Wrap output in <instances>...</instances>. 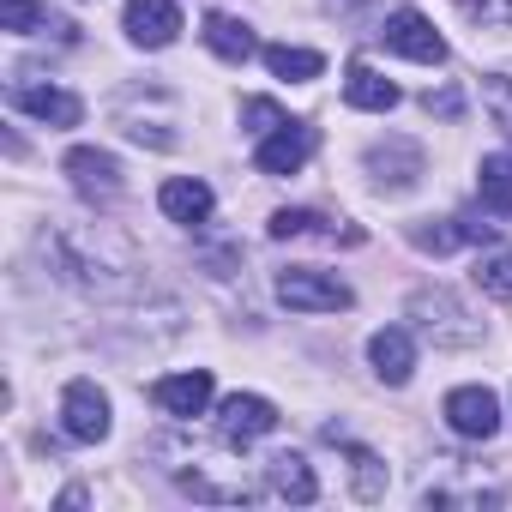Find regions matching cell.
<instances>
[{
    "label": "cell",
    "instance_id": "cell-1",
    "mask_svg": "<svg viewBox=\"0 0 512 512\" xmlns=\"http://www.w3.org/2000/svg\"><path fill=\"white\" fill-rule=\"evenodd\" d=\"M278 302L296 308V314H338V308H350L356 296H350V284L332 278V272L290 266V272H278Z\"/></svg>",
    "mask_w": 512,
    "mask_h": 512
},
{
    "label": "cell",
    "instance_id": "cell-2",
    "mask_svg": "<svg viewBox=\"0 0 512 512\" xmlns=\"http://www.w3.org/2000/svg\"><path fill=\"white\" fill-rule=\"evenodd\" d=\"M272 428H278V404L260 398V392H235V398H223V410H217V434H223L229 452H247L253 440H266Z\"/></svg>",
    "mask_w": 512,
    "mask_h": 512
},
{
    "label": "cell",
    "instance_id": "cell-3",
    "mask_svg": "<svg viewBox=\"0 0 512 512\" xmlns=\"http://www.w3.org/2000/svg\"><path fill=\"white\" fill-rule=\"evenodd\" d=\"M61 428L67 440H85V446L109 440V398L97 392V380H73L61 392Z\"/></svg>",
    "mask_w": 512,
    "mask_h": 512
},
{
    "label": "cell",
    "instance_id": "cell-4",
    "mask_svg": "<svg viewBox=\"0 0 512 512\" xmlns=\"http://www.w3.org/2000/svg\"><path fill=\"white\" fill-rule=\"evenodd\" d=\"M380 43H386L392 55H404V61H422V67H440V61H446V37H440L422 13H392V19L380 25Z\"/></svg>",
    "mask_w": 512,
    "mask_h": 512
},
{
    "label": "cell",
    "instance_id": "cell-5",
    "mask_svg": "<svg viewBox=\"0 0 512 512\" xmlns=\"http://www.w3.org/2000/svg\"><path fill=\"white\" fill-rule=\"evenodd\" d=\"M446 422L464 440H494L500 434V398L488 386H458V392H446Z\"/></svg>",
    "mask_w": 512,
    "mask_h": 512
},
{
    "label": "cell",
    "instance_id": "cell-6",
    "mask_svg": "<svg viewBox=\"0 0 512 512\" xmlns=\"http://www.w3.org/2000/svg\"><path fill=\"white\" fill-rule=\"evenodd\" d=\"M410 314L422 320V332L434 344H476V326L464 320V308L446 296V290H416L410 296Z\"/></svg>",
    "mask_w": 512,
    "mask_h": 512
},
{
    "label": "cell",
    "instance_id": "cell-7",
    "mask_svg": "<svg viewBox=\"0 0 512 512\" xmlns=\"http://www.w3.org/2000/svg\"><path fill=\"white\" fill-rule=\"evenodd\" d=\"M314 145H320V133H314V127H302V121H284L278 133H266V139H260L253 163H260L266 175H296V169L314 157Z\"/></svg>",
    "mask_w": 512,
    "mask_h": 512
},
{
    "label": "cell",
    "instance_id": "cell-8",
    "mask_svg": "<svg viewBox=\"0 0 512 512\" xmlns=\"http://www.w3.org/2000/svg\"><path fill=\"white\" fill-rule=\"evenodd\" d=\"M127 37L139 49H169L181 37V7L175 0H127Z\"/></svg>",
    "mask_w": 512,
    "mask_h": 512
},
{
    "label": "cell",
    "instance_id": "cell-9",
    "mask_svg": "<svg viewBox=\"0 0 512 512\" xmlns=\"http://www.w3.org/2000/svg\"><path fill=\"white\" fill-rule=\"evenodd\" d=\"M13 109L31 115V121H49V127H79L85 121V103L73 91H55V85H19Z\"/></svg>",
    "mask_w": 512,
    "mask_h": 512
},
{
    "label": "cell",
    "instance_id": "cell-10",
    "mask_svg": "<svg viewBox=\"0 0 512 512\" xmlns=\"http://www.w3.org/2000/svg\"><path fill=\"white\" fill-rule=\"evenodd\" d=\"M67 175H73V187H79L85 199H115V193H121V163H115L109 151H97V145L67 151Z\"/></svg>",
    "mask_w": 512,
    "mask_h": 512
},
{
    "label": "cell",
    "instance_id": "cell-11",
    "mask_svg": "<svg viewBox=\"0 0 512 512\" xmlns=\"http://www.w3.org/2000/svg\"><path fill=\"white\" fill-rule=\"evenodd\" d=\"M368 169H374L380 187L404 193V187H416V175H422V145H416V139H386V145L368 151Z\"/></svg>",
    "mask_w": 512,
    "mask_h": 512
},
{
    "label": "cell",
    "instance_id": "cell-12",
    "mask_svg": "<svg viewBox=\"0 0 512 512\" xmlns=\"http://www.w3.org/2000/svg\"><path fill=\"white\" fill-rule=\"evenodd\" d=\"M344 103H350V109H368V115H386V109H398V85H392L386 73H374L368 61H350V73H344Z\"/></svg>",
    "mask_w": 512,
    "mask_h": 512
},
{
    "label": "cell",
    "instance_id": "cell-13",
    "mask_svg": "<svg viewBox=\"0 0 512 512\" xmlns=\"http://www.w3.org/2000/svg\"><path fill=\"white\" fill-rule=\"evenodd\" d=\"M368 356H374V374H380L386 386H404V380L416 374V344H410V332H398V326L374 332V338H368Z\"/></svg>",
    "mask_w": 512,
    "mask_h": 512
},
{
    "label": "cell",
    "instance_id": "cell-14",
    "mask_svg": "<svg viewBox=\"0 0 512 512\" xmlns=\"http://www.w3.org/2000/svg\"><path fill=\"white\" fill-rule=\"evenodd\" d=\"M151 398H157V410H169V416H199V410L211 404V374H205V368L169 374V380L151 386Z\"/></svg>",
    "mask_w": 512,
    "mask_h": 512
},
{
    "label": "cell",
    "instance_id": "cell-15",
    "mask_svg": "<svg viewBox=\"0 0 512 512\" xmlns=\"http://www.w3.org/2000/svg\"><path fill=\"white\" fill-rule=\"evenodd\" d=\"M205 49H211L217 61H229V67H247L253 55H260L253 31H247L241 19H229V13H205Z\"/></svg>",
    "mask_w": 512,
    "mask_h": 512
},
{
    "label": "cell",
    "instance_id": "cell-16",
    "mask_svg": "<svg viewBox=\"0 0 512 512\" xmlns=\"http://www.w3.org/2000/svg\"><path fill=\"white\" fill-rule=\"evenodd\" d=\"M494 235V223H482V217H446V223H416L410 229V241L422 247V253H452V247H464V241H488Z\"/></svg>",
    "mask_w": 512,
    "mask_h": 512
},
{
    "label": "cell",
    "instance_id": "cell-17",
    "mask_svg": "<svg viewBox=\"0 0 512 512\" xmlns=\"http://www.w3.org/2000/svg\"><path fill=\"white\" fill-rule=\"evenodd\" d=\"M266 482H272V494H278V500H296V506L320 500V482H314V470H308V458H302V452H278V458L266 464Z\"/></svg>",
    "mask_w": 512,
    "mask_h": 512
},
{
    "label": "cell",
    "instance_id": "cell-18",
    "mask_svg": "<svg viewBox=\"0 0 512 512\" xmlns=\"http://www.w3.org/2000/svg\"><path fill=\"white\" fill-rule=\"evenodd\" d=\"M157 205H163V217H175V223H205V217H211V187L193 181V175H175V181H163Z\"/></svg>",
    "mask_w": 512,
    "mask_h": 512
},
{
    "label": "cell",
    "instance_id": "cell-19",
    "mask_svg": "<svg viewBox=\"0 0 512 512\" xmlns=\"http://www.w3.org/2000/svg\"><path fill=\"white\" fill-rule=\"evenodd\" d=\"M0 31H19V37L55 31L61 43H73V25H67V19H55L49 7H31V0H0Z\"/></svg>",
    "mask_w": 512,
    "mask_h": 512
},
{
    "label": "cell",
    "instance_id": "cell-20",
    "mask_svg": "<svg viewBox=\"0 0 512 512\" xmlns=\"http://www.w3.org/2000/svg\"><path fill=\"white\" fill-rule=\"evenodd\" d=\"M266 67H272L278 79H290V85H308V79L326 73V55H320V49H296V43H272V49H266Z\"/></svg>",
    "mask_w": 512,
    "mask_h": 512
},
{
    "label": "cell",
    "instance_id": "cell-21",
    "mask_svg": "<svg viewBox=\"0 0 512 512\" xmlns=\"http://www.w3.org/2000/svg\"><path fill=\"white\" fill-rule=\"evenodd\" d=\"M476 193L494 217H512V157H482L476 169Z\"/></svg>",
    "mask_w": 512,
    "mask_h": 512
},
{
    "label": "cell",
    "instance_id": "cell-22",
    "mask_svg": "<svg viewBox=\"0 0 512 512\" xmlns=\"http://www.w3.org/2000/svg\"><path fill=\"white\" fill-rule=\"evenodd\" d=\"M476 290L494 296V302H512V247H488L482 260H476Z\"/></svg>",
    "mask_w": 512,
    "mask_h": 512
},
{
    "label": "cell",
    "instance_id": "cell-23",
    "mask_svg": "<svg viewBox=\"0 0 512 512\" xmlns=\"http://www.w3.org/2000/svg\"><path fill=\"white\" fill-rule=\"evenodd\" d=\"M272 235H278V241H296V235H332V241L344 235V241H362V229H332L320 211H278V217H272Z\"/></svg>",
    "mask_w": 512,
    "mask_h": 512
},
{
    "label": "cell",
    "instance_id": "cell-24",
    "mask_svg": "<svg viewBox=\"0 0 512 512\" xmlns=\"http://www.w3.org/2000/svg\"><path fill=\"white\" fill-rule=\"evenodd\" d=\"M350 488L356 500H386V464L368 446H350Z\"/></svg>",
    "mask_w": 512,
    "mask_h": 512
},
{
    "label": "cell",
    "instance_id": "cell-25",
    "mask_svg": "<svg viewBox=\"0 0 512 512\" xmlns=\"http://www.w3.org/2000/svg\"><path fill=\"white\" fill-rule=\"evenodd\" d=\"M284 121H290V115H284L272 97H247V103H241V127H247V133H260V139H266V133H278Z\"/></svg>",
    "mask_w": 512,
    "mask_h": 512
},
{
    "label": "cell",
    "instance_id": "cell-26",
    "mask_svg": "<svg viewBox=\"0 0 512 512\" xmlns=\"http://www.w3.org/2000/svg\"><path fill=\"white\" fill-rule=\"evenodd\" d=\"M482 97H488V109H494V127L512 139V79H488Z\"/></svg>",
    "mask_w": 512,
    "mask_h": 512
},
{
    "label": "cell",
    "instance_id": "cell-27",
    "mask_svg": "<svg viewBox=\"0 0 512 512\" xmlns=\"http://www.w3.org/2000/svg\"><path fill=\"white\" fill-rule=\"evenodd\" d=\"M458 7L482 25H512V0H458Z\"/></svg>",
    "mask_w": 512,
    "mask_h": 512
},
{
    "label": "cell",
    "instance_id": "cell-28",
    "mask_svg": "<svg viewBox=\"0 0 512 512\" xmlns=\"http://www.w3.org/2000/svg\"><path fill=\"white\" fill-rule=\"evenodd\" d=\"M422 109H428V115H440V121H452V115L464 109V97H458L452 85H440V91H428V97H422Z\"/></svg>",
    "mask_w": 512,
    "mask_h": 512
}]
</instances>
